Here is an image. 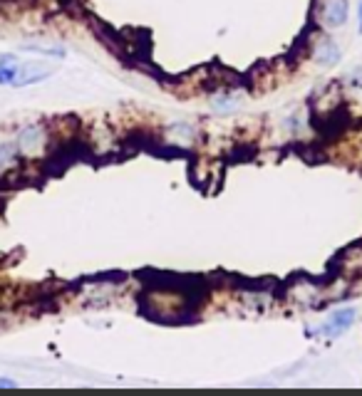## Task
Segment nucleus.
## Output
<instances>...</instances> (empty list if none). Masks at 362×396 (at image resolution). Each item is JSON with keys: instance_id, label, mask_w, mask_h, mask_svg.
Listing matches in <instances>:
<instances>
[{"instance_id": "obj_6", "label": "nucleus", "mask_w": 362, "mask_h": 396, "mask_svg": "<svg viewBox=\"0 0 362 396\" xmlns=\"http://www.w3.org/2000/svg\"><path fill=\"white\" fill-rule=\"evenodd\" d=\"M18 67H20V62L15 60V55H3L0 58V84H13Z\"/></svg>"}, {"instance_id": "obj_5", "label": "nucleus", "mask_w": 362, "mask_h": 396, "mask_svg": "<svg viewBox=\"0 0 362 396\" xmlns=\"http://www.w3.org/2000/svg\"><path fill=\"white\" fill-rule=\"evenodd\" d=\"M40 139H42V129L40 126H27V129H22L20 131V136H18V149L20 152H32L37 144H40Z\"/></svg>"}, {"instance_id": "obj_4", "label": "nucleus", "mask_w": 362, "mask_h": 396, "mask_svg": "<svg viewBox=\"0 0 362 396\" xmlns=\"http://www.w3.org/2000/svg\"><path fill=\"white\" fill-rule=\"evenodd\" d=\"M315 60L321 65H325V67H332V65L340 60V47H337L330 37H323V40L315 45Z\"/></svg>"}, {"instance_id": "obj_10", "label": "nucleus", "mask_w": 362, "mask_h": 396, "mask_svg": "<svg viewBox=\"0 0 362 396\" xmlns=\"http://www.w3.org/2000/svg\"><path fill=\"white\" fill-rule=\"evenodd\" d=\"M357 22H360L357 27H360V32H362V0H360V8H357Z\"/></svg>"}, {"instance_id": "obj_2", "label": "nucleus", "mask_w": 362, "mask_h": 396, "mask_svg": "<svg viewBox=\"0 0 362 396\" xmlns=\"http://www.w3.org/2000/svg\"><path fill=\"white\" fill-rule=\"evenodd\" d=\"M53 74V67L42 62H22L15 72V79H13V87H27V84L42 82L45 77Z\"/></svg>"}, {"instance_id": "obj_7", "label": "nucleus", "mask_w": 362, "mask_h": 396, "mask_svg": "<svg viewBox=\"0 0 362 396\" xmlns=\"http://www.w3.org/2000/svg\"><path fill=\"white\" fill-rule=\"evenodd\" d=\"M18 152V144H0V169L6 166L8 161H13Z\"/></svg>"}, {"instance_id": "obj_1", "label": "nucleus", "mask_w": 362, "mask_h": 396, "mask_svg": "<svg viewBox=\"0 0 362 396\" xmlns=\"http://www.w3.org/2000/svg\"><path fill=\"white\" fill-rule=\"evenodd\" d=\"M355 308H340L335 310V312L330 315V317L325 319V324L321 327V332L325 334L328 339H337L340 334H345L347 329L352 327V322H355Z\"/></svg>"}, {"instance_id": "obj_3", "label": "nucleus", "mask_w": 362, "mask_h": 396, "mask_svg": "<svg viewBox=\"0 0 362 396\" xmlns=\"http://www.w3.org/2000/svg\"><path fill=\"white\" fill-rule=\"evenodd\" d=\"M347 15H350L347 0H325V6H323V22L328 27H342L347 22Z\"/></svg>"}, {"instance_id": "obj_9", "label": "nucleus", "mask_w": 362, "mask_h": 396, "mask_svg": "<svg viewBox=\"0 0 362 396\" xmlns=\"http://www.w3.org/2000/svg\"><path fill=\"white\" fill-rule=\"evenodd\" d=\"M15 381H11V379H0V389H15Z\"/></svg>"}, {"instance_id": "obj_8", "label": "nucleus", "mask_w": 362, "mask_h": 396, "mask_svg": "<svg viewBox=\"0 0 362 396\" xmlns=\"http://www.w3.org/2000/svg\"><path fill=\"white\" fill-rule=\"evenodd\" d=\"M214 105H216V110H224L226 112V110H233V107L238 105V99L236 97H219Z\"/></svg>"}]
</instances>
